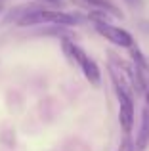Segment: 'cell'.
<instances>
[{"label": "cell", "instance_id": "2", "mask_svg": "<svg viewBox=\"0 0 149 151\" xmlns=\"http://www.w3.org/2000/svg\"><path fill=\"white\" fill-rule=\"evenodd\" d=\"M74 65H78V67L82 69V73H84L86 81H88L90 84L100 86V82H101L100 67H97V63L94 61V59L90 58V55L86 54V52L82 50L80 46H74Z\"/></svg>", "mask_w": 149, "mask_h": 151}, {"label": "cell", "instance_id": "6", "mask_svg": "<svg viewBox=\"0 0 149 151\" xmlns=\"http://www.w3.org/2000/svg\"><path fill=\"white\" fill-rule=\"evenodd\" d=\"M80 21H82L80 15H73V14H67V12L48 10V23H54V25L69 27V25H77V23H80Z\"/></svg>", "mask_w": 149, "mask_h": 151}, {"label": "cell", "instance_id": "7", "mask_svg": "<svg viewBox=\"0 0 149 151\" xmlns=\"http://www.w3.org/2000/svg\"><path fill=\"white\" fill-rule=\"evenodd\" d=\"M111 17L113 15L105 10H90V14H88V19L94 21V23H109Z\"/></svg>", "mask_w": 149, "mask_h": 151}, {"label": "cell", "instance_id": "8", "mask_svg": "<svg viewBox=\"0 0 149 151\" xmlns=\"http://www.w3.org/2000/svg\"><path fill=\"white\" fill-rule=\"evenodd\" d=\"M124 2H126V4H130V6L134 8V6H142V4H143V0H124Z\"/></svg>", "mask_w": 149, "mask_h": 151}, {"label": "cell", "instance_id": "5", "mask_svg": "<svg viewBox=\"0 0 149 151\" xmlns=\"http://www.w3.org/2000/svg\"><path fill=\"white\" fill-rule=\"evenodd\" d=\"M147 145H149V105L142 113V126H140V132H138V136H136L134 149L143 151Z\"/></svg>", "mask_w": 149, "mask_h": 151}, {"label": "cell", "instance_id": "9", "mask_svg": "<svg viewBox=\"0 0 149 151\" xmlns=\"http://www.w3.org/2000/svg\"><path fill=\"white\" fill-rule=\"evenodd\" d=\"M48 2H57V0H48Z\"/></svg>", "mask_w": 149, "mask_h": 151}, {"label": "cell", "instance_id": "3", "mask_svg": "<svg viewBox=\"0 0 149 151\" xmlns=\"http://www.w3.org/2000/svg\"><path fill=\"white\" fill-rule=\"evenodd\" d=\"M119 98V122L126 134L132 132L134 126V96L126 94L122 90H115Z\"/></svg>", "mask_w": 149, "mask_h": 151}, {"label": "cell", "instance_id": "4", "mask_svg": "<svg viewBox=\"0 0 149 151\" xmlns=\"http://www.w3.org/2000/svg\"><path fill=\"white\" fill-rule=\"evenodd\" d=\"M74 6L78 8H88V10H105L113 15V17H120L122 19V14L119 12V8L115 6L109 0H71Z\"/></svg>", "mask_w": 149, "mask_h": 151}, {"label": "cell", "instance_id": "1", "mask_svg": "<svg viewBox=\"0 0 149 151\" xmlns=\"http://www.w3.org/2000/svg\"><path fill=\"white\" fill-rule=\"evenodd\" d=\"M96 31L105 38V40L113 42L115 46H120V48H132L134 46V38L128 31L120 29V27H115L111 23H96Z\"/></svg>", "mask_w": 149, "mask_h": 151}]
</instances>
